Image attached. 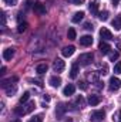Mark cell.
Listing matches in <instances>:
<instances>
[{
    "instance_id": "f35d334b",
    "label": "cell",
    "mask_w": 121,
    "mask_h": 122,
    "mask_svg": "<svg viewBox=\"0 0 121 122\" xmlns=\"http://www.w3.org/2000/svg\"><path fill=\"white\" fill-rule=\"evenodd\" d=\"M118 48H121V41H118Z\"/></svg>"
},
{
    "instance_id": "2e32d148",
    "label": "cell",
    "mask_w": 121,
    "mask_h": 122,
    "mask_svg": "<svg viewBox=\"0 0 121 122\" xmlns=\"http://www.w3.org/2000/svg\"><path fill=\"white\" fill-rule=\"evenodd\" d=\"M88 9H90V11L93 14H97V16H98V3H97V1H91L90 6H88Z\"/></svg>"
},
{
    "instance_id": "d590c367",
    "label": "cell",
    "mask_w": 121,
    "mask_h": 122,
    "mask_svg": "<svg viewBox=\"0 0 121 122\" xmlns=\"http://www.w3.org/2000/svg\"><path fill=\"white\" fill-rule=\"evenodd\" d=\"M44 101H50V97L49 95H44Z\"/></svg>"
},
{
    "instance_id": "6da1fadb",
    "label": "cell",
    "mask_w": 121,
    "mask_h": 122,
    "mask_svg": "<svg viewBox=\"0 0 121 122\" xmlns=\"http://www.w3.org/2000/svg\"><path fill=\"white\" fill-rule=\"evenodd\" d=\"M34 102L31 101V102H29L27 105H24L23 104V107H17L16 109H14V112L17 114V115H26V114H29V112H31L33 109H34Z\"/></svg>"
},
{
    "instance_id": "ab89813d",
    "label": "cell",
    "mask_w": 121,
    "mask_h": 122,
    "mask_svg": "<svg viewBox=\"0 0 121 122\" xmlns=\"http://www.w3.org/2000/svg\"><path fill=\"white\" fill-rule=\"evenodd\" d=\"M13 122H22V121L20 119H16V121H13Z\"/></svg>"
},
{
    "instance_id": "f1b7e54d",
    "label": "cell",
    "mask_w": 121,
    "mask_h": 122,
    "mask_svg": "<svg viewBox=\"0 0 121 122\" xmlns=\"http://www.w3.org/2000/svg\"><path fill=\"white\" fill-rule=\"evenodd\" d=\"M114 72H116V74H120L121 72V61H118V62L114 65Z\"/></svg>"
},
{
    "instance_id": "4fadbf2b",
    "label": "cell",
    "mask_w": 121,
    "mask_h": 122,
    "mask_svg": "<svg viewBox=\"0 0 121 122\" xmlns=\"http://www.w3.org/2000/svg\"><path fill=\"white\" fill-rule=\"evenodd\" d=\"M91 119H95V121H98V119H103L104 117H105V112L104 111H94V112H91Z\"/></svg>"
},
{
    "instance_id": "484cf974",
    "label": "cell",
    "mask_w": 121,
    "mask_h": 122,
    "mask_svg": "<svg viewBox=\"0 0 121 122\" xmlns=\"http://www.w3.org/2000/svg\"><path fill=\"white\" fill-rule=\"evenodd\" d=\"M118 57H120V53H118V51H114V53H111V54H110V60H111V61L118 60Z\"/></svg>"
},
{
    "instance_id": "ba28073f",
    "label": "cell",
    "mask_w": 121,
    "mask_h": 122,
    "mask_svg": "<svg viewBox=\"0 0 121 122\" xmlns=\"http://www.w3.org/2000/svg\"><path fill=\"white\" fill-rule=\"evenodd\" d=\"M74 51H76V47L74 46H67V47H64L63 48V56L64 57H71L73 54H74Z\"/></svg>"
},
{
    "instance_id": "7c38bea8",
    "label": "cell",
    "mask_w": 121,
    "mask_h": 122,
    "mask_svg": "<svg viewBox=\"0 0 121 122\" xmlns=\"http://www.w3.org/2000/svg\"><path fill=\"white\" fill-rule=\"evenodd\" d=\"M33 9H34V11L38 13V14H46V7H44L41 3H34V4H33Z\"/></svg>"
},
{
    "instance_id": "d4e9b609",
    "label": "cell",
    "mask_w": 121,
    "mask_h": 122,
    "mask_svg": "<svg viewBox=\"0 0 121 122\" xmlns=\"http://www.w3.org/2000/svg\"><path fill=\"white\" fill-rule=\"evenodd\" d=\"M26 29H27V23H19V27H17V31L19 33L26 31Z\"/></svg>"
},
{
    "instance_id": "5b68a950",
    "label": "cell",
    "mask_w": 121,
    "mask_h": 122,
    "mask_svg": "<svg viewBox=\"0 0 121 122\" xmlns=\"http://www.w3.org/2000/svg\"><path fill=\"white\" fill-rule=\"evenodd\" d=\"M98 50H100V53L101 54H108L110 53V50H111V47H110V44H107L105 41H101L100 44H98Z\"/></svg>"
},
{
    "instance_id": "7a4b0ae2",
    "label": "cell",
    "mask_w": 121,
    "mask_h": 122,
    "mask_svg": "<svg viewBox=\"0 0 121 122\" xmlns=\"http://www.w3.org/2000/svg\"><path fill=\"white\" fill-rule=\"evenodd\" d=\"M94 60V56L91 54V53H84V54H80V57H78V64L80 65H88L91 64Z\"/></svg>"
},
{
    "instance_id": "4316f807",
    "label": "cell",
    "mask_w": 121,
    "mask_h": 122,
    "mask_svg": "<svg viewBox=\"0 0 121 122\" xmlns=\"http://www.w3.org/2000/svg\"><path fill=\"white\" fill-rule=\"evenodd\" d=\"M78 88H80V90H83V91H86V90L88 88V85H87V82H86V81H80V82H78Z\"/></svg>"
},
{
    "instance_id": "44dd1931",
    "label": "cell",
    "mask_w": 121,
    "mask_h": 122,
    "mask_svg": "<svg viewBox=\"0 0 121 122\" xmlns=\"http://www.w3.org/2000/svg\"><path fill=\"white\" fill-rule=\"evenodd\" d=\"M29 98H30V92H23V95L20 97V104H26L29 101Z\"/></svg>"
},
{
    "instance_id": "603a6c76",
    "label": "cell",
    "mask_w": 121,
    "mask_h": 122,
    "mask_svg": "<svg viewBox=\"0 0 121 122\" xmlns=\"http://www.w3.org/2000/svg\"><path fill=\"white\" fill-rule=\"evenodd\" d=\"M98 19H100V20H103V21H105V20L108 19V11H107V10L100 11V13H98Z\"/></svg>"
},
{
    "instance_id": "8992f818",
    "label": "cell",
    "mask_w": 121,
    "mask_h": 122,
    "mask_svg": "<svg viewBox=\"0 0 121 122\" xmlns=\"http://www.w3.org/2000/svg\"><path fill=\"white\" fill-rule=\"evenodd\" d=\"M91 44H93V37L91 36H83V37H80V46L88 47Z\"/></svg>"
},
{
    "instance_id": "836d02e7",
    "label": "cell",
    "mask_w": 121,
    "mask_h": 122,
    "mask_svg": "<svg viewBox=\"0 0 121 122\" xmlns=\"http://www.w3.org/2000/svg\"><path fill=\"white\" fill-rule=\"evenodd\" d=\"M84 29H86V30H93V24H91V23H86V24H84Z\"/></svg>"
},
{
    "instance_id": "74e56055",
    "label": "cell",
    "mask_w": 121,
    "mask_h": 122,
    "mask_svg": "<svg viewBox=\"0 0 121 122\" xmlns=\"http://www.w3.org/2000/svg\"><path fill=\"white\" fill-rule=\"evenodd\" d=\"M118 122H121V111L118 112Z\"/></svg>"
},
{
    "instance_id": "d6986e66",
    "label": "cell",
    "mask_w": 121,
    "mask_h": 122,
    "mask_svg": "<svg viewBox=\"0 0 121 122\" xmlns=\"http://www.w3.org/2000/svg\"><path fill=\"white\" fill-rule=\"evenodd\" d=\"M66 109H67V108H66V105H64V104H60V105L57 107V109H56V114H57V117H61V115L66 112Z\"/></svg>"
},
{
    "instance_id": "ac0fdd59",
    "label": "cell",
    "mask_w": 121,
    "mask_h": 122,
    "mask_svg": "<svg viewBox=\"0 0 121 122\" xmlns=\"http://www.w3.org/2000/svg\"><path fill=\"white\" fill-rule=\"evenodd\" d=\"M78 74V64H73L71 65V70H70V77L71 78H76Z\"/></svg>"
},
{
    "instance_id": "8d00e7d4",
    "label": "cell",
    "mask_w": 121,
    "mask_h": 122,
    "mask_svg": "<svg viewBox=\"0 0 121 122\" xmlns=\"http://www.w3.org/2000/svg\"><path fill=\"white\" fill-rule=\"evenodd\" d=\"M118 1H120V0H113V4H114V6H117V4H118Z\"/></svg>"
},
{
    "instance_id": "d6a6232c",
    "label": "cell",
    "mask_w": 121,
    "mask_h": 122,
    "mask_svg": "<svg viewBox=\"0 0 121 122\" xmlns=\"http://www.w3.org/2000/svg\"><path fill=\"white\" fill-rule=\"evenodd\" d=\"M70 3H73V4H83L84 0H70Z\"/></svg>"
},
{
    "instance_id": "3957f363",
    "label": "cell",
    "mask_w": 121,
    "mask_h": 122,
    "mask_svg": "<svg viewBox=\"0 0 121 122\" xmlns=\"http://www.w3.org/2000/svg\"><path fill=\"white\" fill-rule=\"evenodd\" d=\"M108 88H110V91H118V90L121 88V80L117 78V77H113V78L110 80Z\"/></svg>"
},
{
    "instance_id": "cb8c5ba5",
    "label": "cell",
    "mask_w": 121,
    "mask_h": 122,
    "mask_svg": "<svg viewBox=\"0 0 121 122\" xmlns=\"http://www.w3.org/2000/svg\"><path fill=\"white\" fill-rule=\"evenodd\" d=\"M67 37L70 38V40H76V30L71 27V29H68V33H67Z\"/></svg>"
},
{
    "instance_id": "83f0119b",
    "label": "cell",
    "mask_w": 121,
    "mask_h": 122,
    "mask_svg": "<svg viewBox=\"0 0 121 122\" xmlns=\"http://www.w3.org/2000/svg\"><path fill=\"white\" fill-rule=\"evenodd\" d=\"M29 122H43V117H41V115H36V117H33Z\"/></svg>"
},
{
    "instance_id": "8fae6325",
    "label": "cell",
    "mask_w": 121,
    "mask_h": 122,
    "mask_svg": "<svg viewBox=\"0 0 121 122\" xmlns=\"http://www.w3.org/2000/svg\"><path fill=\"white\" fill-rule=\"evenodd\" d=\"M76 91V87L73 85V84H68L67 87H64V90H63V95H66V97H70V95H73Z\"/></svg>"
},
{
    "instance_id": "5bb4252c",
    "label": "cell",
    "mask_w": 121,
    "mask_h": 122,
    "mask_svg": "<svg viewBox=\"0 0 121 122\" xmlns=\"http://www.w3.org/2000/svg\"><path fill=\"white\" fill-rule=\"evenodd\" d=\"M60 84H61V78H60V77L53 75V77L50 78V85H51V87L57 88V87H60Z\"/></svg>"
},
{
    "instance_id": "4dcf8cb0",
    "label": "cell",
    "mask_w": 121,
    "mask_h": 122,
    "mask_svg": "<svg viewBox=\"0 0 121 122\" xmlns=\"http://www.w3.org/2000/svg\"><path fill=\"white\" fill-rule=\"evenodd\" d=\"M77 104L80 105V108L84 105V99H83V97H78V98H77Z\"/></svg>"
},
{
    "instance_id": "30bf717a",
    "label": "cell",
    "mask_w": 121,
    "mask_h": 122,
    "mask_svg": "<svg viewBox=\"0 0 121 122\" xmlns=\"http://www.w3.org/2000/svg\"><path fill=\"white\" fill-rule=\"evenodd\" d=\"M13 56H14V48H6L3 51V58L6 61H10L13 58Z\"/></svg>"
},
{
    "instance_id": "ffe728a7",
    "label": "cell",
    "mask_w": 121,
    "mask_h": 122,
    "mask_svg": "<svg viewBox=\"0 0 121 122\" xmlns=\"http://www.w3.org/2000/svg\"><path fill=\"white\" fill-rule=\"evenodd\" d=\"M36 71H37V74H44V72L47 71V64H40V65H37Z\"/></svg>"
},
{
    "instance_id": "52a82bcc",
    "label": "cell",
    "mask_w": 121,
    "mask_h": 122,
    "mask_svg": "<svg viewBox=\"0 0 121 122\" xmlns=\"http://www.w3.org/2000/svg\"><path fill=\"white\" fill-rule=\"evenodd\" d=\"M64 67H66V64H64V61L60 60V58H57V60L54 61V64H53V68H54L56 72H61V71L64 70Z\"/></svg>"
},
{
    "instance_id": "e0dca14e",
    "label": "cell",
    "mask_w": 121,
    "mask_h": 122,
    "mask_svg": "<svg viewBox=\"0 0 121 122\" xmlns=\"http://www.w3.org/2000/svg\"><path fill=\"white\" fill-rule=\"evenodd\" d=\"M113 27H114L116 30H121V16L114 17V20H113Z\"/></svg>"
},
{
    "instance_id": "7402d4cb",
    "label": "cell",
    "mask_w": 121,
    "mask_h": 122,
    "mask_svg": "<svg viewBox=\"0 0 121 122\" xmlns=\"http://www.w3.org/2000/svg\"><path fill=\"white\" fill-rule=\"evenodd\" d=\"M4 90H6V92H7V95H9V97H11V94H14V92H16V85H13V87H11V84H9Z\"/></svg>"
},
{
    "instance_id": "277c9868",
    "label": "cell",
    "mask_w": 121,
    "mask_h": 122,
    "mask_svg": "<svg viewBox=\"0 0 121 122\" xmlns=\"http://www.w3.org/2000/svg\"><path fill=\"white\" fill-rule=\"evenodd\" d=\"M100 36H101L103 40H114V38H113V33L108 30V29H105V27H103V29L100 30Z\"/></svg>"
},
{
    "instance_id": "1f68e13d",
    "label": "cell",
    "mask_w": 121,
    "mask_h": 122,
    "mask_svg": "<svg viewBox=\"0 0 121 122\" xmlns=\"http://www.w3.org/2000/svg\"><path fill=\"white\" fill-rule=\"evenodd\" d=\"M107 71H108V68H107V65H104V67L101 68V71H100L98 74H103V75H104V74H107Z\"/></svg>"
},
{
    "instance_id": "f546056e",
    "label": "cell",
    "mask_w": 121,
    "mask_h": 122,
    "mask_svg": "<svg viewBox=\"0 0 121 122\" xmlns=\"http://www.w3.org/2000/svg\"><path fill=\"white\" fill-rule=\"evenodd\" d=\"M4 1V4H7V6H16L17 4V0H3Z\"/></svg>"
},
{
    "instance_id": "e575fe53",
    "label": "cell",
    "mask_w": 121,
    "mask_h": 122,
    "mask_svg": "<svg viewBox=\"0 0 121 122\" xmlns=\"http://www.w3.org/2000/svg\"><path fill=\"white\" fill-rule=\"evenodd\" d=\"M0 71H1L0 74H4V72H6V67H1V70H0Z\"/></svg>"
},
{
    "instance_id": "9c48e42d",
    "label": "cell",
    "mask_w": 121,
    "mask_h": 122,
    "mask_svg": "<svg viewBox=\"0 0 121 122\" xmlns=\"http://www.w3.org/2000/svg\"><path fill=\"white\" fill-rule=\"evenodd\" d=\"M100 101H101V97L100 95H88V104H90L91 107H95V105H98L100 104Z\"/></svg>"
},
{
    "instance_id": "60d3db41",
    "label": "cell",
    "mask_w": 121,
    "mask_h": 122,
    "mask_svg": "<svg viewBox=\"0 0 121 122\" xmlns=\"http://www.w3.org/2000/svg\"><path fill=\"white\" fill-rule=\"evenodd\" d=\"M66 122H73V121H71V119H67V121H66Z\"/></svg>"
},
{
    "instance_id": "9a60e30c",
    "label": "cell",
    "mask_w": 121,
    "mask_h": 122,
    "mask_svg": "<svg viewBox=\"0 0 121 122\" xmlns=\"http://www.w3.org/2000/svg\"><path fill=\"white\" fill-rule=\"evenodd\" d=\"M83 17H84V13H83V11H77V13L73 16L71 20H73V23H80V21L83 20Z\"/></svg>"
}]
</instances>
